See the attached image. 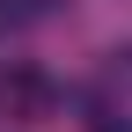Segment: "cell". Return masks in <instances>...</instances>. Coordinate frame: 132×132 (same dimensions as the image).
<instances>
[{
    "label": "cell",
    "mask_w": 132,
    "mask_h": 132,
    "mask_svg": "<svg viewBox=\"0 0 132 132\" xmlns=\"http://www.w3.org/2000/svg\"><path fill=\"white\" fill-rule=\"evenodd\" d=\"M0 110L22 118V125L52 118V81H44L37 66H7V73H0Z\"/></svg>",
    "instance_id": "cell-1"
},
{
    "label": "cell",
    "mask_w": 132,
    "mask_h": 132,
    "mask_svg": "<svg viewBox=\"0 0 132 132\" xmlns=\"http://www.w3.org/2000/svg\"><path fill=\"white\" fill-rule=\"evenodd\" d=\"M88 132H132V118H125V110H95Z\"/></svg>",
    "instance_id": "cell-2"
}]
</instances>
